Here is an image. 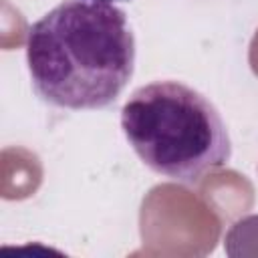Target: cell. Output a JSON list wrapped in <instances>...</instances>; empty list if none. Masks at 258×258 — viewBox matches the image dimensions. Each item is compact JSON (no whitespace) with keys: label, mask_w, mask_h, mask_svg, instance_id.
Listing matches in <instances>:
<instances>
[{"label":"cell","mask_w":258,"mask_h":258,"mask_svg":"<svg viewBox=\"0 0 258 258\" xmlns=\"http://www.w3.org/2000/svg\"><path fill=\"white\" fill-rule=\"evenodd\" d=\"M26 64L44 103L69 111L105 109L135 71L127 14L109 2L64 0L28 28Z\"/></svg>","instance_id":"6da1fadb"},{"label":"cell","mask_w":258,"mask_h":258,"mask_svg":"<svg viewBox=\"0 0 258 258\" xmlns=\"http://www.w3.org/2000/svg\"><path fill=\"white\" fill-rule=\"evenodd\" d=\"M228 256H258V216H246L232 224L224 238Z\"/></svg>","instance_id":"3957f363"},{"label":"cell","mask_w":258,"mask_h":258,"mask_svg":"<svg viewBox=\"0 0 258 258\" xmlns=\"http://www.w3.org/2000/svg\"><path fill=\"white\" fill-rule=\"evenodd\" d=\"M121 129L137 157L171 181L198 183L232 157L220 111L179 81H153L133 91L121 109Z\"/></svg>","instance_id":"7a4b0ae2"},{"label":"cell","mask_w":258,"mask_h":258,"mask_svg":"<svg viewBox=\"0 0 258 258\" xmlns=\"http://www.w3.org/2000/svg\"><path fill=\"white\" fill-rule=\"evenodd\" d=\"M99 2H109V4H113V2H129V0H99Z\"/></svg>","instance_id":"277c9868"}]
</instances>
